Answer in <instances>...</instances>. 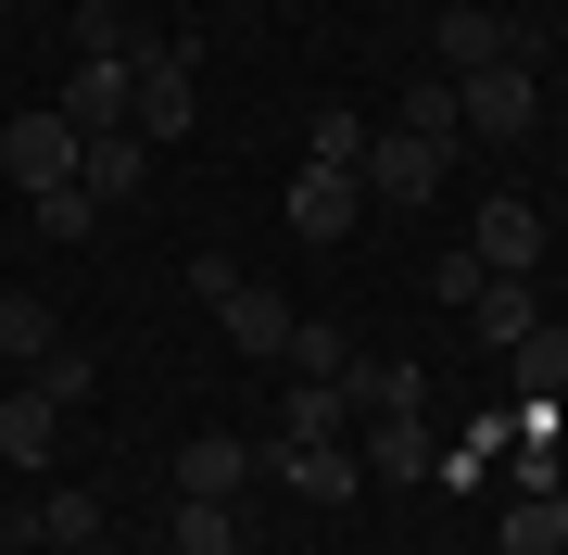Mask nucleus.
Segmentation results:
<instances>
[{"mask_svg": "<svg viewBox=\"0 0 568 555\" xmlns=\"http://www.w3.org/2000/svg\"><path fill=\"white\" fill-rule=\"evenodd\" d=\"M51 114L77 126V140H114V126L140 114V51H77V76L51 89Z\"/></svg>", "mask_w": 568, "mask_h": 555, "instance_id": "obj_1", "label": "nucleus"}, {"mask_svg": "<svg viewBox=\"0 0 568 555\" xmlns=\"http://www.w3.org/2000/svg\"><path fill=\"white\" fill-rule=\"evenodd\" d=\"M77 152H89V140H77L51 102H39V114H13V126H0V189H26V203H39V189L77 177Z\"/></svg>", "mask_w": 568, "mask_h": 555, "instance_id": "obj_2", "label": "nucleus"}, {"mask_svg": "<svg viewBox=\"0 0 568 555\" xmlns=\"http://www.w3.org/2000/svg\"><path fill=\"white\" fill-rule=\"evenodd\" d=\"M126 126H140L152 152L190 140V126H203V63H190V51H140V114H126Z\"/></svg>", "mask_w": 568, "mask_h": 555, "instance_id": "obj_3", "label": "nucleus"}, {"mask_svg": "<svg viewBox=\"0 0 568 555\" xmlns=\"http://www.w3.org/2000/svg\"><path fill=\"white\" fill-rule=\"evenodd\" d=\"M455 114H467V140H530V114H544V89L518 76V63H480V76H455Z\"/></svg>", "mask_w": 568, "mask_h": 555, "instance_id": "obj_4", "label": "nucleus"}, {"mask_svg": "<svg viewBox=\"0 0 568 555\" xmlns=\"http://www.w3.org/2000/svg\"><path fill=\"white\" fill-rule=\"evenodd\" d=\"M215 329H227V353H253V367H278V353H291V290H265V278L241 266V278L215 290Z\"/></svg>", "mask_w": 568, "mask_h": 555, "instance_id": "obj_5", "label": "nucleus"}, {"mask_svg": "<svg viewBox=\"0 0 568 555\" xmlns=\"http://www.w3.org/2000/svg\"><path fill=\"white\" fill-rule=\"evenodd\" d=\"M253 480H291L304 505H354L366 493V454L354 442H278V454H253Z\"/></svg>", "mask_w": 568, "mask_h": 555, "instance_id": "obj_6", "label": "nucleus"}, {"mask_svg": "<svg viewBox=\"0 0 568 555\" xmlns=\"http://www.w3.org/2000/svg\"><path fill=\"white\" fill-rule=\"evenodd\" d=\"M291 240H354V215H366V177L354 165H316V152H304V177H291Z\"/></svg>", "mask_w": 568, "mask_h": 555, "instance_id": "obj_7", "label": "nucleus"}, {"mask_svg": "<svg viewBox=\"0 0 568 555\" xmlns=\"http://www.w3.org/2000/svg\"><path fill=\"white\" fill-rule=\"evenodd\" d=\"M443 165H455L443 140H405V126H379L354 177H366V203H429V189H443Z\"/></svg>", "mask_w": 568, "mask_h": 555, "instance_id": "obj_8", "label": "nucleus"}, {"mask_svg": "<svg viewBox=\"0 0 568 555\" xmlns=\"http://www.w3.org/2000/svg\"><path fill=\"white\" fill-rule=\"evenodd\" d=\"M51 454H63V404H51L39 379H13V391H0V467H26V480H39Z\"/></svg>", "mask_w": 568, "mask_h": 555, "instance_id": "obj_9", "label": "nucleus"}, {"mask_svg": "<svg viewBox=\"0 0 568 555\" xmlns=\"http://www.w3.org/2000/svg\"><path fill=\"white\" fill-rule=\"evenodd\" d=\"M429 51H443V76H480V63H518V25L480 13V0H455V13L429 25Z\"/></svg>", "mask_w": 568, "mask_h": 555, "instance_id": "obj_10", "label": "nucleus"}, {"mask_svg": "<svg viewBox=\"0 0 568 555\" xmlns=\"http://www.w3.org/2000/svg\"><path fill=\"white\" fill-rule=\"evenodd\" d=\"M467 253H480L493 278H530V266H544V215H530L518 189H493V203H480V240H467Z\"/></svg>", "mask_w": 568, "mask_h": 555, "instance_id": "obj_11", "label": "nucleus"}, {"mask_svg": "<svg viewBox=\"0 0 568 555\" xmlns=\"http://www.w3.org/2000/svg\"><path fill=\"white\" fill-rule=\"evenodd\" d=\"M77 189H89V203H140V189H152V140H140V126L89 140V152H77Z\"/></svg>", "mask_w": 568, "mask_h": 555, "instance_id": "obj_12", "label": "nucleus"}, {"mask_svg": "<svg viewBox=\"0 0 568 555\" xmlns=\"http://www.w3.org/2000/svg\"><path fill=\"white\" fill-rule=\"evenodd\" d=\"M178 493H203V505H241L253 493V442H227V430H203L178 454Z\"/></svg>", "mask_w": 568, "mask_h": 555, "instance_id": "obj_13", "label": "nucleus"}, {"mask_svg": "<svg viewBox=\"0 0 568 555\" xmlns=\"http://www.w3.org/2000/svg\"><path fill=\"white\" fill-rule=\"evenodd\" d=\"M506 391L518 404H568V316H544V329L506 353Z\"/></svg>", "mask_w": 568, "mask_h": 555, "instance_id": "obj_14", "label": "nucleus"}, {"mask_svg": "<svg viewBox=\"0 0 568 555\" xmlns=\"http://www.w3.org/2000/svg\"><path fill=\"white\" fill-rule=\"evenodd\" d=\"M467 329H480L493 353H518L530 329H544V304H530V278H480V290H467Z\"/></svg>", "mask_w": 568, "mask_h": 555, "instance_id": "obj_15", "label": "nucleus"}, {"mask_svg": "<svg viewBox=\"0 0 568 555\" xmlns=\"http://www.w3.org/2000/svg\"><path fill=\"white\" fill-rule=\"evenodd\" d=\"M354 454H366V480H429V430L417 417H354Z\"/></svg>", "mask_w": 568, "mask_h": 555, "instance_id": "obj_16", "label": "nucleus"}, {"mask_svg": "<svg viewBox=\"0 0 568 555\" xmlns=\"http://www.w3.org/2000/svg\"><path fill=\"white\" fill-rule=\"evenodd\" d=\"M39 353H63V316L39 290H0V367H39Z\"/></svg>", "mask_w": 568, "mask_h": 555, "instance_id": "obj_17", "label": "nucleus"}, {"mask_svg": "<svg viewBox=\"0 0 568 555\" xmlns=\"http://www.w3.org/2000/svg\"><path fill=\"white\" fill-rule=\"evenodd\" d=\"M278 442H354V391L342 379H291V430Z\"/></svg>", "mask_w": 568, "mask_h": 555, "instance_id": "obj_18", "label": "nucleus"}, {"mask_svg": "<svg viewBox=\"0 0 568 555\" xmlns=\"http://www.w3.org/2000/svg\"><path fill=\"white\" fill-rule=\"evenodd\" d=\"M342 391H354V417H417V367H392V353H354Z\"/></svg>", "mask_w": 568, "mask_h": 555, "instance_id": "obj_19", "label": "nucleus"}, {"mask_svg": "<svg viewBox=\"0 0 568 555\" xmlns=\"http://www.w3.org/2000/svg\"><path fill=\"white\" fill-rule=\"evenodd\" d=\"M405 140H443V152H467V114H455V76H405Z\"/></svg>", "mask_w": 568, "mask_h": 555, "instance_id": "obj_20", "label": "nucleus"}, {"mask_svg": "<svg viewBox=\"0 0 568 555\" xmlns=\"http://www.w3.org/2000/svg\"><path fill=\"white\" fill-rule=\"evenodd\" d=\"M26 531H39L51 555H77V543H102V493H77V480H63V493H39V517H26Z\"/></svg>", "mask_w": 568, "mask_h": 555, "instance_id": "obj_21", "label": "nucleus"}, {"mask_svg": "<svg viewBox=\"0 0 568 555\" xmlns=\"http://www.w3.org/2000/svg\"><path fill=\"white\" fill-rule=\"evenodd\" d=\"M506 555H568V493H518L506 505Z\"/></svg>", "mask_w": 568, "mask_h": 555, "instance_id": "obj_22", "label": "nucleus"}, {"mask_svg": "<svg viewBox=\"0 0 568 555\" xmlns=\"http://www.w3.org/2000/svg\"><path fill=\"white\" fill-rule=\"evenodd\" d=\"M291 379H342L354 367V329H328V316H291V353H278Z\"/></svg>", "mask_w": 568, "mask_h": 555, "instance_id": "obj_23", "label": "nucleus"}, {"mask_svg": "<svg viewBox=\"0 0 568 555\" xmlns=\"http://www.w3.org/2000/svg\"><path fill=\"white\" fill-rule=\"evenodd\" d=\"M178 555H241V505H203V493H178Z\"/></svg>", "mask_w": 568, "mask_h": 555, "instance_id": "obj_24", "label": "nucleus"}, {"mask_svg": "<svg viewBox=\"0 0 568 555\" xmlns=\"http://www.w3.org/2000/svg\"><path fill=\"white\" fill-rule=\"evenodd\" d=\"M26 227H39V240H89V227H102V203L63 177V189H39V203H26Z\"/></svg>", "mask_w": 568, "mask_h": 555, "instance_id": "obj_25", "label": "nucleus"}, {"mask_svg": "<svg viewBox=\"0 0 568 555\" xmlns=\"http://www.w3.org/2000/svg\"><path fill=\"white\" fill-rule=\"evenodd\" d=\"M366 140H379V126H366L354 102H328V114H316V165H366Z\"/></svg>", "mask_w": 568, "mask_h": 555, "instance_id": "obj_26", "label": "nucleus"}, {"mask_svg": "<svg viewBox=\"0 0 568 555\" xmlns=\"http://www.w3.org/2000/svg\"><path fill=\"white\" fill-rule=\"evenodd\" d=\"M26 379H39V391H51V404H63V417H77V404H89V391H102V367H89V353H39V367H26Z\"/></svg>", "mask_w": 568, "mask_h": 555, "instance_id": "obj_27", "label": "nucleus"}, {"mask_svg": "<svg viewBox=\"0 0 568 555\" xmlns=\"http://www.w3.org/2000/svg\"><path fill=\"white\" fill-rule=\"evenodd\" d=\"M493 266H480V253H443V266H429V304H467V290H480Z\"/></svg>", "mask_w": 568, "mask_h": 555, "instance_id": "obj_28", "label": "nucleus"}, {"mask_svg": "<svg viewBox=\"0 0 568 555\" xmlns=\"http://www.w3.org/2000/svg\"><path fill=\"white\" fill-rule=\"evenodd\" d=\"M13 13H26V0H0V25H13Z\"/></svg>", "mask_w": 568, "mask_h": 555, "instance_id": "obj_29", "label": "nucleus"}]
</instances>
